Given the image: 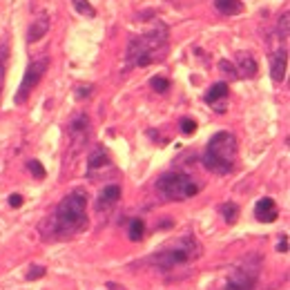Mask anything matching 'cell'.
Returning a JSON list of instances; mask_svg holds the SVG:
<instances>
[{
  "mask_svg": "<svg viewBox=\"0 0 290 290\" xmlns=\"http://www.w3.org/2000/svg\"><path fill=\"white\" fill-rule=\"evenodd\" d=\"M87 228V192L76 187L56 206L52 217V234L56 239H70Z\"/></svg>",
  "mask_w": 290,
  "mask_h": 290,
  "instance_id": "cell-1",
  "label": "cell"
},
{
  "mask_svg": "<svg viewBox=\"0 0 290 290\" xmlns=\"http://www.w3.org/2000/svg\"><path fill=\"white\" fill-rule=\"evenodd\" d=\"M168 54V27L156 25L147 34L130 38L125 61L130 67H147L156 61H163Z\"/></svg>",
  "mask_w": 290,
  "mask_h": 290,
  "instance_id": "cell-2",
  "label": "cell"
},
{
  "mask_svg": "<svg viewBox=\"0 0 290 290\" xmlns=\"http://www.w3.org/2000/svg\"><path fill=\"white\" fill-rule=\"evenodd\" d=\"M201 257V244L192 234H183L179 239H172L159 253L152 257V263L159 268L161 272H172L177 268H183L187 263L197 261Z\"/></svg>",
  "mask_w": 290,
  "mask_h": 290,
  "instance_id": "cell-3",
  "label": "cell"
},
{
  "mask_svg": "<svg viewBox=\"0 0 290 290\" xmlns=\"http://www.w3.org/2000/svg\"><path fill=\"white\" fill-rule=\"evenodd\" d=\"M237 163V139L232 132H217L210 136L203 152V165L215 174H230Z\"/></svg>",
  "mask_w": 290,
  "mask_h": 290,
  "instance_id": "cell-4",
  "label": "cell"
},
{
  "mask_svg": "<svg viewBox=\"0 0 290 290\" xmlns=\"http://www.w3.org/2000/svg\"><path fill=\"white\" fill-rule=\"evenodd\" d=\"M154 187H156V194L163 201H185V199L197 197L199 190H201L197 179L185 172H179V170L161 174Z\"/></svg>",
  "mask_w": 290,
  "mask_h": 290,
  "instance_id": "cell-5",
  "label": "cell"
},
{
  "mask_svg": "<svg viewBox=\"0 0 290 290\" xmlns=\"http://www.w3.org/2000/svg\"><path fill=\"white\" fill-rule=\"evenodd\" d=\"M259 270H261V261L257 254L244 259L237 268H232L223 284V290H254L259 281Z\"/></svg>",
  "mask_w": 290,
  "mask_h": 290,
  "instance_id": "cell-6",
  "label": "cell"
},
{
  "mask_svg": "<svg viewBox=\"0 0 290 290\" xmlns=\"http://www.w3.org/2000/svg\"><path fill=\"white\" fill-rule=\"evenodd\" d=\"M47 65H49V56H47V54H38L36 61L29 63L27 72H25V76H23V83H20V87H18V94L14 96V101L18 105H23L25 101L29 99L32 89L40 83V78H42V74H45Z\"/></svg>",
  "mask_w": 290,
  "mask_h": 290,
  "instance_id": "cell-7",
  "label": "cell"
},
{
  "mask_svg": "<svg viewBox=\"0 0 290 290\" xmlns=\"http://www.w3.org/2000/svg\"><path fill=\"white\" fill-rule=\"evenodd\" d=\"M67 134L72 139V154L83 150V145L89 139V116L87 114H76L67 125Z\"/></svg>",
  "mask_w": 290,
  "mask_h": 290,
  "instance_id": "cell-8",
  "label": "cell"
},
{
  "mask_svg": "<svg viewBox=\"0 0 290 290\" xmlns=\"http://www.w3.org/2000/svg\"><path fill=\"white\" fill-rule=\"evenodd\" d=\"M96 172H101V174L112 172V159H109V154L103 150V147H96L87 159V177L94 179Z\"/></svg>",
  "mask_w": 290,
  "mask_h": 290,
  "instance_id": "cell-9",
  "label": "cell"
},
{
  "mask_svg": "<svg viewBox=\"0 0 290 290\" xmlns=\"http://www.w3.org/2000/svg\"><path fill=\"white\" fill-rule=\"evenodd\" d=\"M228 94H230V87L228 83H215L210 89L206 92L203 101L208 105H215V112L223 114L225 112V101H228Z\"/></svg>",
  "mask_w": 290,
  "mask_h": 290,
  "instance_id": "cell-10",
  "label": "cell"
},
{
  "mask_svg": "<svg viewBox=\"0 0 290 290\" xmlns=\"http://www.w3.org/2000/svg\"><path fill=\"white\" fill-rule=\"evenodd\" d=\"M286 67H288V52H286V47H281L270 56V76L275 83H284Z\"/></svg>",
  "mask_w": 290,
  "mask_h": 290,
  "instance_id": "cell-11",
  "label": "cell"
},
{
  "mask_svg": "<svg viewBox=\"0 0 290 290\" xmlns=\"http://www.w3.org/2000/svg\"><path fill=\"white\" fill-rule=\"evenodd\" d=\"M254 217H257L261 223H272V221H277V217H279V210H277V203L272 201L270 197H263L257 201V206H254Z\"/></svg>",
  "mask_w": 290,
  "mask_h": 290,
  "instance_id": "cell-12",
  "label": "cell"
},
{
  "mask_svg": "<svg viewBox=\"0 0 290 290\" xmlns=\"http://www.w3.org/2000/svg\"><path fill=\"white\" fill-rule=\"evenodd\" d=\"M121 199V185L112 183V185H105L103 190L99 192V199H96V210H109L114 203Z\"/></svg>",
  "mask_w": 290,
  "mask_h": 290,
  "instance_id": "cell-13",
  "label": "cell"
},
{
  "mask_svg": "<svg viewBox=\"0 0 290 290\" xmlns=\"http://www.w3.org/2000/svg\"><path fill=\"white\" fill-rule=\"evenodd\" d=\"M237 76H246V78H254L257 76V63L250 54H239L237 56Z\"/></svg>",
  "mask_w": 290,
  "mask_h": 290,
  "instance_id": "cell-14",
  "label": "cell"
},
{
  "mask_svg": "<svg viewBox=\"0 0 290 290\" xmlns=\"http://www.w3.org/2000/svg\"><path fill=\"white\" fill-rule=\"evenodd\" d=\"M47 32H49V18H47V16H40V18L34 20L32 27H29V32H27V40H29V42L40 40V38L45 36Z\"/></svg>",
  "mask_w": 290,
  "mask_h": 290,
  "instance_id": "cell-15",
  "label": "cell"
},
{
  "mask_svg": "<svg viewBox=\"0 0 290 290\" xmlns=\"http://www.w3.org/2000/svg\"><path fill=\"white\" fill-rule=\"evenodd\" d=\"M215 7L223 16H237L244 11V2H239V0H215Z\"/></svg>",
  "mask_w": 290,
  "mask_h": 290,
  "instance_id": "cell-16",
  "label": "cell"
},
{
  "mask_svg": "<svg viewBox=\"0 0 290 290\" xmlns=\"http://www.w3.org/2000/svg\"><path fill=\"white\" fill-rule=\"evenodd\" d=\"M145 234V221L143 219H132L130 223H127V237H130V241H141Z\"/></svg>",
  "mask_w": 290,
  "mask_h": 290,
  "instance_id": "cell-17",
  "label": "cell"
},
{
  "mask_svg": "<svg viewBox=\"0 0 290 290\" xmlns=\"http://www.w3.org/2000/svg\"><path fill=\"white\" fill-rule=\"evenodd\" d=\"M219 210H221V217H223V221H225L228 225H232L234 221L239 219V206H237V203L228 201V203H223Z\"/></svg>",
  "mask_w": 290,
  "mask_h": 290,
  "instance_id": "cell-18",
  "label": "cell"
},
{
  "mask_svg": "<svg viewBox=\"0 0 290 290\" xmlns=\"http://www.w3.org/2000/svg\"><path fill=\"white\" fill-rule=\"evenodd\" d=\"M72 5H74V9L78 11V14H83V16H89V18L96 16V9L89 5V0H72Z\"/></svg>",
  "mask_w": 290,
  "mask_h": 290,
  "instance_id": "cell-19",
  "label": "cell"
},
{
  "mask_svg": "<svg viewBox=\"0 0 290 290\" xmlns=\"http://www.w3.org/2000/svg\"><path fill=\"white\" fill-rule=\"evenodd\" d=\"M150 87L154 89V92H159V94H165L170 89V80L168 78H161V76H154V78L150 80Z\"/></svg>",
  "mask_w": 290,
  "mask_h": 290,
  "instance_id": "cell-20",
  "label": "cell"
},
{
  "mask_svg": "<svg viewBox=\"0 0 290 290\" xmlns=\"http://www.w3.org/2000/svg\"><path fill=\"white\" fill-rule=\"evenodd\" d=\"M179 127H181L183 134H194L197 132V121L194 118H181V123H179Z\"/></svg>",
  "mask_w": 290,
  "mask_h": 290,
  "instance_id": "cell-21",
  "label": "cell"
},
{
  "mask_svg": "<svg viewBox=\"0 0 290 290\" xmlns=\"http://www.w3.org/2000/svg\"><path fill=\"white\" fill-rule=\"evenodd\" d=\"M27 168H29V172H32L36 179H45V174H47V172H45V168H42V163H40V161L32 159V161H29V165H27Z\"/></svg>",
  "mask_w": 290,
  "mask_h": 290,
  "instance_id": "cell-22",
  "label": "cell"
},
{
  "mask_svg": "<svg viewBox=\"0 0 290 290\" xmlns=\"http://www.w3.org/2000/svg\"><path fill=\"white\" fill-rule=\"evenodd\" d=\"M5 63H7V45H0V89H2V80H5Z\"/></svg>",
  "mask_w": 290,
  "mask_h": 290,
  "instance_id": "cell-23",
  "label": "cell"
},
{
  "mask_svg": "<svg viewBox=\"0 0 290 290\" xmlns=\"http://www.w3.org/2000/svg\"><path fill=\"white\" fill-rule=\"evenodd\" d=\"M45 266H29V272H27V279L34 281V279H40V277H45Z\"/></svg>",
  "mask_w": 290,
  "mask_h": 290,
  "instance_id": "cell-24",
  "label": "cell"
},
{
  "mask_svg": "<svg viewBox=\"0 0 290 290\" xmlns=\"http://www.w3.org/2000/svg\"><path fill=\"white\" fill-rule=\"evenodd\" d=\"M92 92H94L92 85H78V87H76V99H89Z\"/></svg>",
  "mask_w": 290,
  "mask_h": 290,
  "instance_id": "cell-25",
  "label": "cell"
},
{
  "mask_svg": "<svg viewBox=\"0 0 290 290\" xmlns=\"http://www.w3.org/2000/svg\"><path fill=\"white\" fill-rule=\"evenodd\" d=\"M219 70H221V72H225V74H230V78H237V70H234L232 63L221 61V63H219Z\"/></svg>",
  "mask_w": 290,
  "mask_h": 290,
  "instance_id": "cell-26",
  "label": "cell"
},
{
  "mask_svg": "<svg viewBox=\"0 0 290 290\" xmlns=\"http://www.w3.org/2000/svg\"><path fill=\"white\" fill-rule=\"evenodd\" d=\"M277 253H281V254H284V253H288V237H286V234L281 237V241H279V244H277Z\"/></svg>",
  "mask_w": 290,
  "mask_h": 290,
  "instance_id": "cell-27",
  "label": "cell"
},
{
  "mask_svg": "<svg viewBox=\"0 0 290 290\" xmlns=\"http://www.w3.org/2000/svg\"><path fill=\"white\" fill-rule=\"evenodd\" d=\"M9 206L11 208H20V206H23V197H20V194H11V197H9Z\"/></svg>",
  "mask_w": 290,
  "mask_h": 290,
  "instance_id": "cell-28",
  "label": "cell"
},
{
  "mask_svg": "<svg viewBox=\"0 0 290 290\" xmlns=\"http://www.w3.org/2000/svg\"><path fill=\"white\" fill-rule=\"evenodd\" d=\"M108 290H125V286L114 284V281H108Z\"/></svg>",
  "mask_w": 290,
  "mask_h": 290,
  "instance_id": "cell-29",
  "label": "cell"
}]
</instances>
